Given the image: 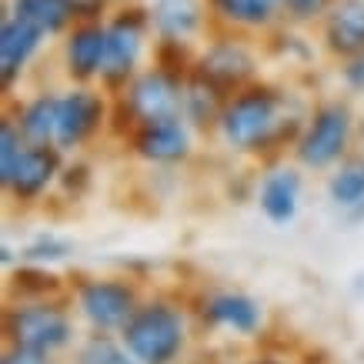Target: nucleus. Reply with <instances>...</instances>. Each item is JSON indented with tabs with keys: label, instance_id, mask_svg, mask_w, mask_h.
Segmentation results:
<instances>
[{
	"label": "nucleus",
	"instance_id": "obj_10",
	"mask_svg": "<svg viewBox=\"0 0 364 364\" xmlns=\"http://www.w3.org/2000/svg\"><path fill=\"white\" fill-rule=\"evenodd\" d=\"M191 151V134L181 124V117H161V121H144V127L137 131V154L147 161H181Z\"/></svg>",
	"mask_w": 364,
	"mask_h": 364
},
{
	"label": "nucleus",
	"instance_id": "obj_27",
	"mask_svg": "<svg viewBox=\"0 0 364 364\" xmlns=\"http://www.w3.org/2000/svg\"><path fill=\"white\" fill-rule=\"evenodd\" d=\"M4 364H44V358H41V354H31V351H21V348H14V351L4 358Z\"/></svg>",
	"mask_w": 364,
	"mask_h": 364
},
{
	"label": "nucleus",
	"instance_id": "obj_12",
	"mask_svg": "<svg viewBox=\"0 0 364 364\" xmlns=\"http://www.w3.org/2000/svg\"><path fill=\"white\" fill-rule=\"evenodd\" d=\"M301 174L291 167H277L261 184V210L271 224H291L298 218Z\"/></svg>",
	"mask_w": 364,
	"mask_h": 364
},
{
	"label": "nucleus",
	"instance_id": "obj_8",
	"mask_svg": "<svg viewBox=\"0 0 364 364\" xmlns=\"http://www.w3.org/2000/svg\"><path fill=\"white\" fill-rule=\"evenodd\" d=\"M181 87L177 80H171L164 70H151V74H141L134 80L131 94H127V104H131L134 117L141 121H161V117H177L181 111Z\"/></svg>",
	"mask_w": 364,
	"mask_h": 364
},
{
	"label": "nucleus",
	"instance_id": "obj_4",
	"mask_svg": "<svg viewBox=\"0 0 364 364\" xmlns=\"http://www.w3.org/2000/svg\"><path fill=\"white\" fill-rule=\"evenodd\" d=\"M351 137V111L344 104H324L314 117H311L308 131L298 141V157L304 167H331L344 154Z\"/></svg>",
	"mask_w": 364,
	"mask_h": 364
},
{
	"label": "nucleus",
	"instance_id": "obj_1",
	"mask_svg": "<svg viewBox=\"0 0 364 364\" xmlns=\"http://www.w3.org/2000/svg\"><path fill=\"white\" fill-rule=\"evenodd\" d=\"M124 348L141 364H171L184 348V321L167 304H147L124 324Z\"/></svg>",
	"mask_w": 364,
	"mask_h": 364
},
{
	"label": "nucleus",
	"instance_id": "obj_11",
	"mask_svg": "<svg viewBox=\"0 0 364 364\" xmlns=\"http://www.w3.org/2000/svg\"><path fill=\"white\" fill-rule=\"evenodd\" d=\"M44 31L37 23L23 21V17H7L0 27V74L4 80H14L23 70V64L33 57V50L41 47Z\"/></svg>",
	"mask_w": 364,
	"mask_h": 364
},
{
	"label": "nucleus",
	"instance_id": "obj_13",
	"mask_svg": "<svg viewBox=\"0 0 364 364\" xmlns=\"http://www.w3.org/2000/svg\"><path fill=\"white\" fill-rule=\"evenodd\" d=\"M104 54H107V27L84 23L67 41V70L77 80L97 77L104 70Z\"/></svg>",
	"mask_w": 364,
	"mask_h": 364
},
{
	"label": "nucleus",
	"instance_id": "obj_14",
	"mask_svg": "<svg viewBox=\"0 0 364 364\" xmlns=\"http://www.w3.org/2000/svg\"><path fill=\"white\" fill-rule=\"evenodd\" d=\"M324 37L334 54H364V0H341L328 17Z\"/></svg>",
	"mask_w": 364,
	"mask_h": 364
},
{
	"label": "nucleus",
	"instance_id": "obj_2",
	"mask_svg": "<svg viewBox=\"0 0 364 364\" xmlns=\"http://www.w3.org/2000/svg\"><path fill=\"white\" fill-rule=\"evenodd\" d=\"M281 97L267 87H251L221 111V134L224 141L237 151H254L274 134Z\"/></svg>",
	"mask_w": 364,
	"mask_h": 364
},
{
	"label": "nucleus",
	"instance_id": "obj_26",
	"mask_svg": "<svg viewBox=\"0 0 364 364\" xmlns=\"http://www.w3.org/2000/svg\"><path fill=\"white\" fill-rule=\"evenodd\" d=\"M344 77H348V84L358 90H364V54H354L351 67H344Z\"/></svg>",
	"mask_w": 364,
	"mask_h": 364
},
{
	"label": "nucleus",
	"instance_id": "obj_28",
	"mask_svg": "<svg viewBox=\"0 0 364 364\" xmlns=\"http://www.w3.org/2000/svg\"><path fill=\"white\" fill-rule=\"evenodd\" d=\"M251 364H277V361H251Z\"/></svg>",
	"mask_w": 364,
	"mask_h": 364
},
{
	"label": "nucleus",
	"instance_id": "obj_24",
	"mask_svg": "<svg viewBox=\"0 0 364 364\" xmlns=\"http://www.w3.org/2000/svg\"><path fill=\"white\" fill-rule=\"evenodd\" d=\"M21 131H14L11 124L0 127V181H7V174L14 171L17 157H21Z\"/></svg>",
	"mask_w": 364,
	"mask_h": 364
},
{
	"label": "nucleus",
	"instance_id": "obj_23",
	"mask_svg": "<svg viewBox=\"0 0 364 364\" xmlns=\"http://www.w3.org/2000/svg\"><path fill=\"white\" fill-rule=\"evenodd\" d=\"M67 254H70V241L57 237V234H41V237L23 251V257H27L31 264H50V261H64Z\"/></svg>",
	"mask_w": 364,
	"mask_h": 364
},
{
	"label": "nucleus",
	"instance_id": "obj_16",
	"mask_svg": "<svg viewBox=\"0 0 364 364\" xmlns=\"http://www.w3.org/2000/svg\"><path fill=\"white\" fill-rule=\"evenodd\" d=\"M151 23L167 41H188L200 27V4L198 0H154L151 7Z\"/></svg>",
	"mask_w": 364,
	"mask_h": 364
},
{
	"label": "nucleus",
	"instance_id": "obj_15",
	"mask_svg": "<svg viewBox=\"0 0 364 364\" xmlns=\"http://www.w3.org/2000/svg\"><path fill=\"white\" fill-rule=\"evenodd\" d=\"M254 60L251 54L237 44H218L204 60H200V80L210 87H237L244 77H251Z\"/></svg>",
	"mask_w": 364,
	"mask_h": 364
},
{
	"label": "nucleus",
	"instance_id": "obj_25",
	"mask_svg": "<svg viewBox=\"0 0 364 364\" xmlns=\"http://www.w3.org/2000/svg\"><path fill=\"white\" fill-rule=\"evenodd\" d=\"M324 4L328 0H284V11H291L298 21H308V17L324 11Z\"/></svg>",
	"mask_w": 364,
	"mask_h": 364
},
{
	"label": "nucleus",
	"instance_id": "obj_3",
	"mask_svg": "<svg viewBox=\"0 0 364 364\" xmlns=\"http://www.w3.org/2000/svg\"><path fill=\"white\" fill-rule=\"evenodd\" d=\"M7 334H11L14 348L47 358L70 341V321L47 304H23V308L11 311Z\"/></svg>",
	"mask_w": 364,
	"mask_h": 364
},
{
	"label": "nucleus",
	"instance_id": "obj_17",
	"mask_svg": "<svg viewBox=\"0 0 364 364\" xmlns=\"http://www.w3.org/2000/svg\"><path fill=\"white\" fill-rule=\"evenodd\" d=\"M204 314H208L210 324H221L234 334H254L261 328V308L247 294H218V298L208 301Z\"/></svg>",
	"mask_w": 364,
	"mask_h": 364
},
{
	"label": "nucleus",
	"instance_id": "obj_20",
	"mask_svg": "<svg viewBox=\"0 0 364 364\" xmlns=\"http://www.w3.org/2000/svg\"><path fill=\"white\" fill-rule=\"evenodd\" d=\"M210 4L224 21L241 27H261L274 17L277 7H284V0H210Z\"/></svg>",
	"mask_w": 364,
	"mask_h": 364
},
{
	"label": "nucleus",
	"instance_id": "obj_9",
	"mask_svg": "<svg viewBox=\"0 0 364 364\" xmlns=\"http://www.w3.org/2000/svg\"><path fill=\"white\" fill-rule=\"evenodd\" d=\"M104 121V100L94 90H70L60 97V121H57V144L60 147H77L100 127Z\"/></svg>",
	"mask_w": 364,
	"mask_h": 364
},
{
	"label": "nucleus",
	"instance_id": "obj_7",
	"mask_svg": "<svg viewBox=\"0 0 364 364\" xmlns=\"http://www.w3.org/2000/svg\"><path fill=\"white\" fill-rule=\"evenodd\" d=\"M57 171H60V157H57L54 147L33 144V147H23L21 151L14 171L4 181V188L11 191L17 200H33L47 191V184L57 177Z\"/></svg>",
	"mask_w": 364,
	"mask_h": 364
},
{
	"label": "nucleus",
	"instance_id": "obj_18",
	"mask_svg": "<svg viewBox=\"0 0 364 364\" xmlns=\"http://www.w3.org/2000/svg\"><path fill=\"white\" fill-rule=\"evenodd\" d=\"M14 14L37 23L44 33H57L74 21L77 0H14Z\"/></svg>",
	"mask_w": 364,
	"mask_h": 364
},
{
	"label": "nucleus",
	"instance_id": "obj_5",
	"mask_svg": "<svg viewBox=\"0 0 364 364\" xmlns=\"http://www.w3.org/2000/svg\"><path fill=\"white\" fill-rule=\"evenodd\" d=\"M80 314L97 328V331H111V328H124L131 314L137 311V298L134 291L121 281H87L77 294Z\"/></svg>",
	"mask_w": 364,
	"mask_h": 364
},
{
	"label": "nucleus",
	"instance_id": "obj_6",
	"mask_svg": "<svg viewBox=\"0 0 364 364\" xmlns=\"http://www.w3.org/2000/svg\"><path fill=\"white\" fill-rule=\"evenodd\" d=\"M144 23H147V17L141 11H124L107 27V54H104V70L100 74L111 80V84L127 80V74L137 64L141 47H144Z\"/></svg>",
	"mask_w": 364,
	"mask_h": 364
},
{
	"label": "nucleus",
	"instance_id": "obj_19",
	"mask_svg": "<svg viewBox=\"0 0 364 364\" xmlns=\"http://www.w3.org/2000/svg\"><path fill=\"white\" fill-rule=\"evenodd\" d=\"M57 121H60V97H44L31 100L21 114V134L31 144H50L57 141Z\"/></svg>",
	"mask_w": 364,
	"mask_h": 364
},
{
	"label": "nucleus",
	"instance_id": "obj_22",
	"mask_svg": "<svg viewBox=\"0 0 364 364\" xmlns=\"http://www.w3.org/2000/svg\"><path fill=\"white\" fill-rule=\"evenodd\" d=\"M77 364H141V361L127 348H117L107 338H94V341H87L80 348Z\"/></svg>",
	"mask_w": 364,
	"mask_h": 364
},
{
	"label": "nucleus",
	"instance_id": "obj_21",
	"mask_svg": "<svg viewBox=\"0 0 364 364\" xmlns=\"http://www.w3.org/2000/svg\"><path fill=\"white\" fill-rule=\"evenodd\" d=\"M328 194L338 208H358L364 204V161H348L338 167V174L328 184Z\"/></svg>",
	"mask_w": 364,
	"mask_h": 364
}]
</instances>
